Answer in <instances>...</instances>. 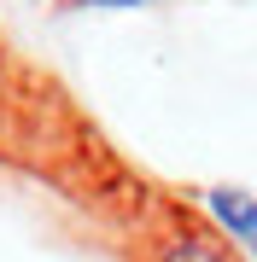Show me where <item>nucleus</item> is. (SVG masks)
Returning a JSON list of instances; mask_svg holds the SVG:
<instances>
[{
    "mask_svg": "<svg viewBox=\"0 0 257 262\" xmlns=\"http://www.w3.org/2000/svg\"><path fill=\"white\" fill-rule=\"evenodd\" d=\"M105 6H123V0H105Z\"/></svg>",
    "mask_w": 257,
    "mask_h": 262,
    "instance_id": "nucleus-3",
    "label": "nucleus"
},
{
    "mask_svg": "<svg viewBox=\"0 0 257 262\" xmlns=\"http://www.w3.org/2000/svg\"><path fill=\"white\" fill-rule=\"evenodd\" d=\"M210 215L228 239H240L246 251H257V192H210Z\"/></svg>",
    "mask_w": 257,
    "mask_h": 262,
    "instance_id": "nucleus-1",
    "label": "nucleus"
},
{
    "mask_svg": "<svg viewBox=\"0 0 257 262\" xmlns=\"http://www.w3.org/2000/svg\"><path fill=\"white\" fill-rule=\"evenodd\" d=\"M158 262H240V256L216 233H175V239H164Z\"/></svg>",
    "mask_w": 257,
    "mask_h": 262,
    "instance_id": "nucleus-2",
    "label": "nucleus"
}]
</instances>
